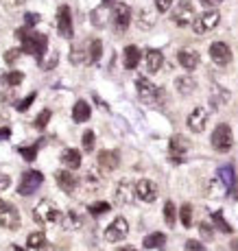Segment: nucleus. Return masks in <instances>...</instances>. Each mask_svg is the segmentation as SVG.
Listing matches in <instances>:
<instances>
[{
    "label": "nucleus",
    "instance_id": "obj_51",
    "mask_svg": "<svg viewBox=\"0 0 238 251\" xmlns=\"http://www.w3.org/2000/svg\"><path fill=\"white\" fill-rule=\"evenodd\" d=\"M201 231H203V236H206V238H212V236H214V229H212L208 223H201Z\"/></svg>",
    "mask_w": 238,
    "mask_h": 251
},
{
    "label": "nucleus",
    "instance_id": "obj_5",
    "mask_svg": "<svg viewBox=\"0 0 238 251\" xmlns=\"http://www.w3.org/2000/svg\"><path fill=\"white\" fill-rule=\"evenodd\" d=\"M42 181H44V175L40 171H33V168L31 171H24L20 177V186H18V195H22V197L35 195L37 188L42 186Z\"/></svg>",
    "mask_w": 238,
    "mask_h": 251
},
{
    "label": "nucleus",
    "instance_id": "obj_20",
    "mask_svg": "<svg viewBox=\"0 0 238 251\" xmlns=\"http://www.w3.org/2000/svg\"><path fill=\"white\" fill-rule=\"evenodd\" d=\"M140 59H142V52H140L138 46H125L123 50V66L127 70H133L135 66L140 64Z\"/></svg>",
    "mask_w": 238,
    "mask_h": 251
},
{
    "label": "nucleus",
    "instance_id": "obj_40",
    "mask_svg": "<svg viewBox=\"0 0 238 251\" xmlns=\"http://www.w3.org/2000/svg\"><path fill=\"white\" fill-rule=\"evenodd\" d=\"M24 81V75L22 72H18V70H13V72H9L7 75V85L9 88H16V85H20Z\"/></svg>",
    "mask_w": 238,
    "mask_h": 251
},
{
    "label": "nucleus",
    "instance_id": "obj_13",
    "mask_svg": "<svg viewBox=\"0 0 238 251\" xmlns=\"http://www.w3.org/2000/svg\"><path fill=\"white\" fill-rule=\"evenodd\" d=\"M133 197H135V183H131L129 179H120L116 183V190H114V199L118 205H129L133 203Z\"/></svg>",
    "mask_w": 238,
    "mask_h": 251
},
{
    "label": "nucleus",
    "instance_id": "obj_24",
    "mask_svg": "<svg viewBox=\"0 0 238 251\" xmlns=\"http://www.w3.org/2000/svg\"><path fill=\"white\" fill-rule=\"evenodd\" d=\"M61 164H64L68 171H75V168L81 166V153L77 149H66L61 153Z\"/></svg>",
    "mask_w": 238,
    "mask_h": 251
},
{
    "label": "nucleus",
    "instance_id": "obj_37",
    "mask_svg": "<svg viewBox=\"0 0 238 251\" xmlns=\"http://www.w3.org/2000/svg\"><path fill=\"white\" fill-rule=\"evenodd\" d=\"M109 210H111V205L107 203V201H96V203L90 205V214L92 216H101V214H105V212H109Z\"/></svg>",
    "mask_w": 238,
    "mask_h": 251
},
{
    "label": "nucleus",
    "instance_id": "obj_9",
    "mask_svg": "<svg viewBox=\"0 0 238 251\" xmlns=\"http://www.w3.org/2000/svg\"><path fill=\"white\" fill-rule=\"evenodd\" d=\"M218 22H221V13L218 11H206V13H201V16L195 18V22H192V31H195L197 35H203V33H210L212 28H216Z\"/></svg>",
    "mask_w": 238,
    "mask_h": 251
},
{
    "label": "nucleus",
    "instance_id": "obj_3",
    "mask_svg": "<svg viewBox=\"0 0 238 251\" xmlns=\"http://www.w3.org/2000/svg\"><path fill=\"white\" fill-rule=\"evenodd\" d=\"M135 88H138L140 100H144V103H149V105H159L164 100V94H166L162 88L153 85L151 81L144 79V76H140V79L135 81Z\"/></svg>",
    "mask_w": 238,
    "mask_h": 251
},
{
    "label": "nucleus",
    "instance_id": "obj_56",
    "mask_svg": "<svg viewBox=\"0 0 238 251\" xmlns=\"http://www.w3.org/2000/svg\"><path fill=\"white\" fill-rule=\"evenodd\" d=\"M116 251H138L135 247H120V249H116Z\"/></svg>",
    "mask_w": 238,
    "mask_h": 251
},
{
    "label": "nucleus",
    "instance_id": "obj_19",
    "mask_svg": "<svg viewBox=\"0 0 238 251\" xmlns=\"http://www.w3.org/2000/svg\"><path fill=\"white\" fill-rule=\"evenodd\" d=\"M177 61L182 68L186 70H195L199 66V52L197 50H188V48H184V50L177 52Z\"/></svg>",
    "mask_w": 238,
    "mask_h": 251
},
{
    "label": "nucleus",
    "instance_id": "obj_27",
    "mask_svg": "<svg viewBox=\"0 0 238 251\" xmlns=\"http://www.w3.org/2000/svg\"><path fill=\"white\" fill-rule=\"evenodd\" d=\"M101 57H103V42H101V40H92L90 42V55H87V61H90V64H99Z\"/></svg>",
    "mask_w": 238,
    "mask_h": 251
},
{
    "label": "nucleus",
    "instance_id": "obj_21",
    "mask_svg": "<svg viewBox=\"0 0 238 251\" xmlns=\"http://www.w3.org/2000/svg\"><path fill=\"white\" fill-rule=\"evenodd\" d=\"M92 116V107L85 103V100H77L75 107H72V120L75 123H87Z\"/></svg>",
    "mask_w": 238,
    "mask_h": 251
},
{
    "label": "nucleus",
    "instance_id": "obj_12",
    "mask_svg": "<svg viewBox=\"0 0 238 251\" xmlns=\"http://www.w3.org/2000/svg\"><path fill=\"white\" fill-rule=\"evenodd\" d=\"M188 149H190V140L186 136H182V133H175L171 138V142H168V153H171V160L175 164H179L184 160V153H188Z\"/></svg>",
    "mask_w": 238,
    "mask_h": 251
},
{
    "label": "nucleus",
    "instance_id": "obj_55",
    "mask_svg": "<svg viewBox=\"0 0 238 251\" xmlns=\"http://www.w3.org/2000/svg\"><path fill=\"white\" fill-rule=\"evenodd\" d=\"M2 85H7V75H2V72H0V88H2Z\"/></svg>",
    "mask_w": 238,
    "mask_h": 251
},
{
    "label": "nucleus",
    "instance_id": "obj_8",
    "mask_svg": "<svg viewBox=\"0 0 238 251\" xmlns=\"http://www.w3.org/2000/svg\"><path fill=\"white\" fill-rule=\"evenodd\" d=\"M0 225L11 231L20 227V212L4 199H0Z\"/></svg>",
    "mask_w": 238,
    "mask_h": 251
},
{
    "label": "nucleus",
    "instance_id": "obj_28",
    "mask_svg": "<svg viewBox=\"0 0 238 251\" xmlns=\"http://www.w3.org/2000/svg\"><path fill=\"white\" fill-rule=\"evenodd\" d=\"M216 175H218V179L223 181V186H225V188H232L236 183V179H234V168H232V166H221Z\"/></svg>",
    "mask_w": 238,
    "mask_h": 251
},
{
    "label": "nucleus",
    "instance_id": "obj_45",
    "mask_svg": "<svg viewBox=\"0 0 238 251\" xmlns=\"http://www.w3.org/2000/svg\"><path fill=\"white\" fill-rule=\"evenodd\" d=\"M173 7V0H155V11L158 13H166Z\"/></svg>",
    "mask_w": 238,
    "mask_h": 251
},
{
    "label": "nucleus",
    "instance_id": "obj_22",
    "mask_svg": "<svg viewBox=\"0 0 238 251\" xmlns=\"http://www.w3.org/2000/svg\"><path fill=\"white\" fill-rule=\"evenodd\" d=\"M144 61H147V70L149 72H159V68L164 66V55L159 50H147V55H144Z\"/></svg>",
    "mask_w": 238,
    "mask_h": 251
},
{
    "label": "nucleus",
    "instance_id": "obj_16",
    "mask_svg": "<svg viewBox=\"0 0 238 251\" xmlns=\"http://www.w3.org/2000/svg\"><path fill=\"white\" fill-rule=\"evenodd\" d=\"M208 109L206 107H195L190 114H188V129L190 131H195V133H201L203 129H206V125H208Z\"/></svg>",
    "mask_w": 238,
    "mask_h": 251
},
{
    "label": "nucleus",
    "instance_id": "obj_57",
    "mask_svg": "<svg viewBox=\"0 0 238 251\" xmlns=\"http://www.w3.org/2000/svg\"><path fill=\"white\" fill-rule=\"evenodd\" d=\"M234 197L238 199V179H236V183H234Z\"/></svg>",
    "mask_w": 238,
    "mask_h": 251
},
{
    "label": "nucleus",
    "instance_id": "obj_41",
    "mask_svg": "<svg viewBox=\"0 0 238 251\" xmlns=\"http://www.w3.org/2000/svg\"><path fill=\"white\" fill-rule=\"evenodd\" d=\"M94 142H96L94 131H90V129H87V131L83 133V149H85L87 153H90V151H94Z\"/></svg>",
    "mask_w": 238,
    "mask_h": 251
},
{
    "label": "nucleus",
    "instance_id": "obj_33",
    "mask_svg": "<svg viewBox=\"0 0 238 251\" xmlns=\"http://www.w3.org/2000/svg\"><path fill=\"white\" fill-rule=\"evenodd\" d=\"M164 221H166L168 227H173L175 221H177V210H175L173 201H166V203H164Z\"/></svg>",
    "mask_w": 238,
    "mask_h": 251
},
{
    "label": "nucleus",
    "instance_id": "obj_34",
    "mask_svg": "<svg viewBox=\"0 0 238 251\" xmlns=\"http://www.w3.org/2000/svg\"><path fill=\"white\" fill-rule=\"evenodd\" d=\"M179 219H182L184 227H190L192 225V205L190 203H184L182 210H179Z\"/></svg>",
    "mask_w": 238,
    "mask_h": 251
},
{
    "label": "nucleus",
    "instance_id": "obj_39",
    "mask_svg": "<svg viewBox=\"0 0 238 251\" xmlns=\"http://www.w3.org/2000/svg\"><path fill=\"white\" fill-rule=\"evenodd\" d=\"M51 116H53L51 109H42L40 116L35 118V127H37V129H46V125H48V120H51Z\"/></svg>",
    "mask_w": 238,
    "mask_h": 251
},
{
    "label": "nucleus",
    "instance_id": "obj_47",
    "mask_svg": "<svg viewBox=\"0 0 238 251\" xmlns=\"http://www.w3.org/2000/svg\"><path fill=\"white\" fill-rule=\"evenodd\" d=\"M37 22H40V16H37V13H26V18H24V26L26 28H33Z\"/></svg>",
    "mask_w": 238,
    "mask_h": 251
},
{
    "label": "nucleus",
    "instance_id": "obj_10",
    "mask_svg": "<svg viewBox=\"0 0 238 251\" xmlns=\"http://www.w3.org/2000/svg\"><path fill=\"white\" fill-rule=\"evenodd\" d=\"M57 31H59L61 37L66 40H72L75 35V28H72V13H70V7L68 4H61L57 9Z\"/></svg>",
    "mask_w": 238,
    "mask_h": 251
},
{
    "label": "nucleus",
    "instance_id": "obj_30",
    "mask_svg": "<svg viewBox=\"0 0 238 251\" xmlns=\"http://www.w3.org/2000/svg\"><path fill=\"white\" fill-rule=\"evenodd\" d=\"M210 100H212V107H221L223 103L230 100V94H227V90H223V88H212Z\"/></svg>",
    "mask_w": 238,
    "mask_h": 251
},
{
    "label": "nucleus",
    "instance_id": "obj_14",
    "mask_svg": "<svg viewBox=\"0 0 238 251\" xmlns=\"http://www.w3.org/2000/svg\"><path fill=\"white\" fill-rule=\"evenodd\" d=\"M111 20H114L116 31H127L131 24V7L125 2H118L111 11Z\"/></svg>",
    "mask_w": 238,
    "mask_h": 251
},
{
    "label": "nucleus",
    "instance_id": "obj_25",
    "mask_svg": "<svg viewBox=\"0 0 238 251\" xmlns=\"http://www.w3.org/2000/svg\"><path fill=\"white\" fill-rule=\"evenodd\" d=\"M155 24V13L149 11V9H140L138 13V28L140 31H151Z\"/></svg>",
    "mask_w": 238,
    "mask_h": 251
},
{
    "label": "nucleus",
    "instance_id": "obj_52",
    "mask_svg": "<svg viewBox=\"0 0 238 251\" xmlns=\"http://www.w3.org/2000/svg\"><path fill=\"white\" fill-rule=\"evenodd\" d=\"M11 138V129L9 127H0V140H7Z\"/></svg>",
    "mask_w": 238,
    "mask_h": 251
},
{
    "label": "nucleus",
    "instance_id": "obj_35",
    "mask_svg": "<svg viewBox=\"0 0 238 251\" xmlns=\"http://www.w3.org/2000/svg\"><path fill=\"white\" fill-rule=\"evenodd\" d=\"M225 190H227V188L223 186V181L218 179V177H216V179H210V181H208V192H210L212 197H214V195H216V197L225 195Z\"/></svg>",
    "mask_w": 238,
    "mask_h": 251
},
{
    "label": "nucleus",
    "instance_id": "obj_32",
    "mask_svg": "<svg viewBox=\"0 0 238 251\" xmlns=\"http://www.w3.org/2000/svg\"><path fill=\"white\" fill-rule=\"evenodd\" d=\"M212 223H214V225H216V229H221L223 234H232V225L225 221V216H223V212H221V210L212 214Z\"/></svg>",
    "mask_w": 238,
    "mask_h": 251
},
{
    "label": "nucleus",
    "instance_id": "obj_58",
    "mask_svg": "<svg viewBox=\"0 0 238 251\" xmlns=\"http://www.w3.org/2000/svg\"><path fill=\"white\" fill-rule=\"evenodd\" d=\"M111 2H114V0H103V7H109Z\"/></svg>",
    "mask_w": 238,
    "mask_h": 251
},
{
    "label": "nucleus",
    "instance_id": "obj_42",
    "mask_svg": "<svg viewBox=\"0 0 238 251\" xmlns=\"http://www.w3.org/2000/svg\"><path fill=\"white\" fill-rule=\"evenodd\" d=\"M20 52H22V48H11V50H7L4 52V61H7L9 66H13L18 61V57H20Z\"/></svg>",
    "mask_w": 238,
    "mask_h": 251
},
{
    "label": "nucleus",
    "instance_id": "obj_31",
    "mask_svg": "<svg viewBox=\"0 0 238 251\" xmlns=\"http://www.w3.org/2000/svg\"><path fill=\"white\" fill-rule=\"evenodd\" d=\"M61 223L66 225V229H79L81 225H83V219H81L79 214H77V212H68V214L64 216V221H61Z\"/></svg>",
    "mask_w": 238,
    "mask_h": 251
},
{
    "label": "nucleus",
    "instance_id": "obj_38",
    "mask_svg": "<svg viewBox=\"0 0 238 251\" xmlns=\"http://www.w3.org/2000/svg\"><path fill=\"white\" fill-rule=\"evenodd\" d=\"M83 59H85V52H83V48L81 46H75V48H70V64H83Z\"/></svg>",
    "mask_w": 238,
    "mask_h": 251
},
{
    "label": "nucleus",
    "instance_id": "obj_26",
    "mask_svg": "<svg viewBox=\"0 0 238 251\" xmlns=\"http://www.w3.org/2000/svg\"><path fill=\"white\" fill-rule=\"evenodd\" d=\"M164 243H166V236H164L162 231H153V234H149L147 238L142 240V247L144 249H158V247H162Z\"/></svg>",
    "mask_w": 238,
    "mask_h": 251
},
{
    "label": "nucleus",
    "instance_id": "obj_49",
    "mask_svg": "<svg viewBox=\"0 0 238 251\" xmlns=\"http://www.w3.org/2000/svg\"><path fill=\"white\" fill-rule=\"evenodd\" d=\"M9 186H11V177H9V175H2V173H0V192L9 190Z\"/></svg>",
    "mask_w": 238,
    "mask_h": 251
},
{
    "label": "nucleus",
    "instance_id": "obj_48",
    "mask_svg": "<svg viewBox=\"0 0 238 251\" xmlns=\"http://www.w3.org/2000/svg\"><path fill=\"white\" fill-rule=\"evenodd\" d=\"M186 251H206V247H203V243H199V240H188Z\"/></svg>",
    "mask_w": 238,
    "mask_h": 251
},
{
    "label": "nucleus",
    "instance_id": "obj_59",
    "mask_svg": "<svg viewBox=\"0 0 238 251\" xmlns=\"http://www.w3.org/2000/svg\"><path fill=\"white\" fill-rule=\"evenodd\" d=\"M13 251H24L22 247H13Z\"/></svg>",
    "mask_w": 238,
    "mask_h": 251
},
{
    "label": "nucleus",
    "instance_id": "obj_36",
    "mask_svg": "<svg viewBox=\"0 0 238 251\" xmlns=\"http://www.w3.org/2000/svg\"><path fill=\"white\" fill-rule=\"evenodd\" d=\"M20 155L24 157L26 162H33L37 157V144H28V147H18Z\"/></svg>",
    "mask_w": 238,
    "mask_h": 251
},
{
    "label": "nucleus",
    "instance_id": "obj_4",
    "mask_svg": "<svg viewBox=\"0 0 238 251\" xmlns=\"http://www.w3.org/2000/svg\"><path fill=\"white\" fill-rule=\"evenodd\" d=\"M212 149L218 153H227L232 149V144H234V136H232V127L227 123H221L216 125V129L212 131Z\"/></svg>",
    "mask_w": 238,
    "mask_h": 251
},
{
    "label": "nucleus",
    "instance_id": "obj_23",
    "mask_svg": "<svg viewBox=\"0 0 238 251\" xmlns=\"http://www.w3.org/2000/svg\"><path fill=\"white\" fill-rule=\"evenodd\" d=\"M175 88H177V92L182 96H190L192 92H195L197 83H195V79H192V76L182 75V76H177V79H175Z\"/></svg>",
    "mask_w": 238,
    "mask_h": 251
},
{
    "label": "nucleus",
    "instance_id": "obj_54",
    "mask_svg": "<svg viewBox=\"0 0 238 251\" xmlns=\"http://www.w3.org/2000/svg\"><path fill=\"white\" fill-rule=\"evenodd\" d=\"M230 249H232V251H238V236L230 243Z\"/></svg>",
    "mask_w": 238,
    "mask_h": 251
},
{
    "label": "nucleus",
    "instance_id": "obj_7",
    "mask_svg": "<svg viewBox=\"0 0 238 251\" xmlns=\"http://www.w3.org/2000/svg\"><path fill=\"white\" fill-rule=\"evenodd\" d=\"M129 234V223L125 216H116L114 221L107 225V229H105V240L107 243H120V240H125Z\"/></svg>",
    "mask_w": 238,
    "mask_h": 251
},
{
    "label": "nucleus",
    "instance_id": "obj_53",
    "mask_svg": "<svg viewBox=\"0 0 238 251\" xmlns=\"http://www.w3.org/2000/svg\"><path fill=\"white\" fill-rule=\"evenodd\" d=\"M218 2H223V0H201V4H206V7H216Z\"/></svg>",
    "mask_w": 238,
    "mask_h": 251
},
{
    "label": "nucleus",
    "instance_id": "obj_2",
    "mask_svg": "<svg viewBox=\"0 0 238 251\" xmlns=\"http://www.w3.org/2000/svg\"><path fill=\"white\" fill-rule=\"evenodd\" d=\"M33 221L40 225H55V223L64 221V214H61V210L53 203V201L44 199L33 207Z\"/></svg>",
    "mask_w": 238,
    "mask_h": 251
},
{
    "label": "nucleus",
    "instance_id": "obj_18",
    "mask_svg": "<svg viewBox=\"0 0 238 251\" xmlns=\"http://www.w3.org/2000/svg\"><path fill=\"white\" fill-rule=\"evenodd\" d=\"M55 181H57V186H59V190H64L70 195L72 190L77 188V177L72 175L68 168H64V171H57L55 173Z\"/></svg>",
    "mask_w": 238,
    "mask_h": 251
},
{
    "label": "nucleus",
    "instance_id": "obj_50",
    "mask_svg": "<svg viewBox=\"0 0 238 251\" xmlns=\"http://www.w3.org/2000/svg\"><path fill=\"white\" fill-rule=\"evenodd\" d=\"M22 2H24V0H2V4L9 9V11H13V9H18Z\"/></svg>",
    "mask_w": 238,
    "mask_h": 251
},
{
    "label": "nucleus",
    "instance_id": "obj_11",
    "mask_svg": "<svg viewBox=\"0 0 238 251\" xmlns=\"http://www.w3.org/2000/svg\"><path fill=\"white\" fill-rule=\"evenodd\" d=\"M159 195V188L153 179H138L135 181V197L144 203H153Z\"/></svg>",
    "mask_w": 238,
    "mask_h": 251
},
{
    "label": "nucleus",
    "instance_id": "obj_29",
    "mask_svg": "<svg viewBox=\"0 0 238 251\" xmlns=\"http://www.w3.org/2000/svg\"><path fill=\"white\" fill-rule=\"evenodd\" d=\"M26 245L31 249H42L44 245H46V234H44V231H31L26 238Z\"/></svg>",
    "mask_w": 238,
    "mask_h": 251
},
{
    "label": "nucleus",
    "instance_id": "obj_43",
    "mask_svg": "<svg viewBox=\"0 0 238 251\" xmlns=\"http://www.w3.org/2000/svg\"><path fill=\"white\" fill-rule=\"evenodd\" d=\"M57 61H59V55H57V52H51V55L46 57V61H42V68L44 70H53L57 66Z\"/></svg>",
    "mask_w": 238,
    "mask_h": 251
},
{
    "label": "nucleus",
    "instance_id": "obj_44",
    "mask_svg": "<svg viewBox=\"0 0 238 251\" xmlns=\"http://www.w3.org/2000/svg\"><path fill=\"white\" fill-rule=\"evenodd\" d=\"M35 92H31V94H28L26 96V99H24V100H20V103H18V112H26V109L28 107H31V105H33V100H35Z\"/></svg>",
    "mask_w": 238,
    "mask_h": 251
},
{
    "label": "nucleus",
    "instance_id": "obj_1",
    "mask_svg": "<svg viewBox=\"0 0 238 251\" xmlns=\"http://www.w3.org/2000/svg\"><path fill=\"white\" fill-rule=\"evenodd\" d=\"M16 37L22 42V52H26V55H33L37 57V59H42L44 55H46V48H48V37L44 35V33H35L31 31V28L22 26L16 31Z\"/></svg>",
    "mask_w": 238,
    "mask_h": 251
},
{
    "label": "nucleus",
    "instance_id": "obj_17",
    "mask_svg": "<svg viewBox=\"0 0 238 251\" xmlns=\"http://www.w3.org/2000/svg\"><path fill=\"white\" fill-rule=\"evenodd\" d=\"M210 57L216 66H227L232 61V48L225 42H214L210 46Z\"/></svg>",
    "mask_w": 238,
    "mask_h": 251
},
{
    "label": "nucleus",
    "instance_id": "obj_15",
    "mask_svg": "<svg viewBox=\"0 0 238 251\" xmlns=\"http://www.w3.org/2000/svg\"><path fill=\"white\" fill-rule=\"evenodd\" d=\"M96 164H99V171L101 173H114L116 168L120 166V155L118 151H101L99 157H96Z\"/></svg>",
    "mask_w": 238,
    "mask_h": 251
},
{
    "label": "nucleus",
    "instance_id": "obj_46",
    "mask_svg": "<svg viewBox=\"0 0 238 251\" xmlns=\"http://www.w3.org/2000/svg\"><path fill=\"white\" fill-rule=\"evenodd\" d=\"M85 181H87V186H101V175L96 171H90L85 175Z\"/></svg>",
    "mask_w": 238,
    "mask_h": 251
},
{
    "label": "nucleus",
    "instance_id": "obj_6",
    "mask_svg": "<svg viewBox=\"0 0 238 251\" xmlns=\"http://www.w3.org/2000/svg\"><path fill=\"white\" fill-rule=\"evenodd\" d=\"M171 18H173L175 26H179V28L190 26V24L195 22V9H192L190 0H179V4L175 7V11H173Z\"/></svg>",
    "mask_w": 238,
    "mask_h": 251
}]
</instances>
